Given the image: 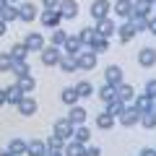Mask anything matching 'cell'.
<instances>
[{
	"mask_svg": "<svg viewBox=\"0 0 156 156\" xmlns=\"http://www.w3.org/2000/svg\"><path fill=\"white\" fill-rule=\"evenodd\" d=\"M73 130H76V125H73L68 117H62V120H55L52 135H57V138H62V140H73Z\"/></svg>",
	"mask_w": 156,
	"mask_h": 156,
	"instance_id": "cell-1",
	"label": "cell"
},
{
	"mask_svg": "<svg viewBox=\"0 0 156 156\" xmlns=\"http://www.w3.org/2000/svg\"><path fill=\"white\" fill-rule=\"evenodd\" d=\"M122 78H125V73H122V68H120V65H107L104 68V83H109V86H115V89H117L120 83H125Z\"/></svg>",
	"mask_w": 156,
	"mask_h": 156,
	"instance_id": "cell-2",
	"label": "cell"
},
{
	"mask_svg": "<svg viewBox=\"0 0 156 156\" xmlns=\"http://www.w3.org/2000/svg\"><path fill=\"white\" fill-rule=\"evenodd\" d=\"M42 55V65H47V68H55V65H60V57H62V52H60V47H44V50L39 52Z\"/></svg>",
	"mask_w": 156,
	"mask_h": 156,
	"instance_id": "cell-3",
	"label": "cell"
},
{
	"mask_svg": "<svg viewBox=\"0 0 156 156\" xmlns=\"http://www.w3.org/2000/svg\"><path fill=\"white\" fill-rule=\"evenodd\" d=\"M96 57H99V55H96L94 50H81L76 55L78 68H81V70H94V68H96Z\"/></svg>",
	"mask_w": 156,
	"mask_h": 156,
	"instance_id": "cell-4",
	"label": "cell"
},
{
	"mask_svg": "<svg viewBox=\"0 0 156 156\" xmlns=\"http://www.w3.org/2000/svg\"><path fill=\"white\" fill-rule=\"evenodd\" d=\"M94 31H96V37H104V39H109V37H115V31H117V23L112 21L109 16H107V18H99V21H96V26H94Z\"/></svg>",
	"mask_w": 156,
	"mask_h": 156,
	"instance_id": "cell-5",
	"label": "cell"
},
{
	"mask_svg": "<svg viewBox=\"0 0 156 156\" xmlns=\"http://www.w3.org/2000/svg\"><path fill=\"white\" fill-rule=\"evenodd\" d=\"M112 13L120 16L122 21H128V18L133 16V0H115V3H112Z\"/></svg>",
	"mask_w": 156,
	"mask_h": 156,
	"instance_id": "cell-6",
	"label": "cell"
},
{
	"mask_svg": "<svg viewBox=\"0 0 156 156\" xmlns=\"http://www.w3.org/2000/svg\"><path fill=\"white\" fill-rule=\"evenodd\" d=\"M109 11H112V3H109V0H94V3H91V18H94V21L107 18V16H109Z\"/></svg>",
	"mask_w": 156,
	"mask_h": 156,
	"instance_id": "cell-7",
	"label": "cell"
},
{
	"mask_svg": "<svg viewBox=\"0 0 156 156\" xmlns=\"http://www.w3.org/2000/svg\"><path fill=\"white\" fill-rule=\"evenodd\" d=\"M23 44L29 47V52H42V50L47 47V44H44V37H42L39 31H31V34H26Z\"/></svg>",
	"mask_w": 156,
	"mask_h": 156,
	"instance_id": "cell-8",
	"label": "cell"
},
{
	"mask_svg": "<svg viewBox=\"0 0 156 156\" xmlns=\"http://www.w3.org/2000/svg\"><path fill=\"white\" fill-rule=\"evenodd\" d=\"M140 122V112L135 109V107H125V112L120 115V125L122 128H133V125Z\"/></svg>",
	"mask_w": 156,
	"mask_h": 156,
	"instance_id": "cell-9",
	"label": "cell"
},
{
	"mask_svg": "<svg viewBox=\"0 0 156 156\" xmlns=\"http://www.w3.org/2000/svg\"><path fill=\"white\" fill-rule=\"evenodd\" d=\"M65 143L68 140L57 138V135L47 138V156H65Z\"/></svg>",
	"mask_w": 156,
	"mask_h": 156,
	"instance_id": "cell-10",
	"label": "cell"
},
{
	"mask_svg": "<svg viewBox=\"0 0 156 156\" xmlns=\"http://www.w3.org/2000/svg\"><path fill=\"white\" fill-rule=\"evenodd\" d=\"M115 34L120 37V44H128V42H133V37H135L138 31L133 29V23H130V21H122L120 26H117V31H115Z\"/></svg>",
	"mask_w": 156,
	"mask_h": 156,
	"instance_id": "cell-11",
	"label": "cell"
},
{
	"mask_svg": "<svg viewBox=\"0 0 156 156\" xmlns=\"http://www.w3.org/2000/svg\"><path fill=\"white\" fill-rule=\"evenodd\" d=\"M39 21L44 23V26H50V29H57V26H60V21H62V16H60V11H44V8H42Z\"/></svg>",
	"mask_w": 156,
	"mask_h": 156,
	"instance_id": "cell-12",
	"label": "cell"
},
{
	"mask_svg": "<svg viewBox=\"0 0 156 156\" xmlns=\"http://www.w3.org/2000/svg\"><path fill=\"white\" fill-rule=\"evenodd\" d=\"M26 154L29 156H47V140H42V138L26 140Z\"/></svg>",
	"mask_w": 156,
	"mask_h": 156,
	"instance_id": "cell-13",
	"label": "cell"
},
{
	"mask_svg": "<svg viewBox=\"0 0 156 156\" xmlns=\"http://www.w3.org/2000/svg\"><path fill=\"white\" fill-rule=\"evenodd\" d=\"M138 62H140V68H154L156 65V50L154 47H143L138 52Z\"/></svg>",
	"mask_w": 156,
	"mask_h": 156,
	"instance_id": "cell-14",
	"label": "cell"
},
{
	"mask_svg": "<svg viewBox=\"0 0 156 156\" xmlns=\"http://www.w3.org/2000/svg\"><path fill=\"white\" fill-rule=\"evenodd\" d=\"M86 117H89V112H86L81 104H73L70 112H68V120H70L73 125H86Z\"/></svg>",
	"mask_w": 156,
	"mask_h": 156,
	"instance_id": "cell-15",
	"label": "cell"
},
{
	"mask_svg": "<svg viewBox=\"0 0 156 156\" xmlns=\"http://www.w3.org/2000/svg\"><path fill=\"white\" fill-rule=\"evenodd\" d=\"M18 18L26 21V23L37 21V5H34V3H21V5H18Z\"/></svg>",
	"mask_w": 156,
	"mask_h": 156,
	"instance_id": "cell-16",
	"label": "cell"
},
{
	"mask_svg": "<svg viewBox=\"0 0 156 156\" xmlns=\"http://www.w3.org/2000/svg\"><path fill=\"white\" fill-rule=\"evenodd\" d=\"M23 96H26V94H23V91L18 89V83H11V86L5 89V104H13V107H18V101H21Z\"/></svg>",
	"mask_w": 156,
	"mask_h": 156,
	"instance_id": "cell-17",
	"label": "cell"
},
{
	"mask_svg": "<svg viewBox=\"0 0 156 156\" xmlns=\"http://www.w3.org/2000/svg\"><path fill=\"white\" fill-rule=\"evenodd\" d=\"M57 11H60L62 18H76L78 16V3L76 0H60V8Z\"/></svg>",
	"mask_w": 156,
	"mask_h": 156,
	"instance_id": "cell-18",
	"label": "cell"
},
{
	"mask_svg": "<svg viewBox=\"0 0 156 156\" xmlns=\"http://www.w3.org/2000/svg\"><path fill=\"white\" fill-rule=\"evenodd\" d=\"M18 112H21L23 117H31V115H37V99H31V96H23L21 101H18Z\"/></svg>",
	"mask_w": 156,
	"mask_h": 156,
	"instance_id": "cell-19",
	"label": "cell"
},
{
	"mask_svg": "<svg viewBox=\"0 0 156 156\" xmlns=\"http://www.w3.org/2000/svg\"><path fill=\"white\" fill-rule=\"evenodd\" d=\"M133 107L140 112V115H143V112H151V109H154V99H151V96L143 91L140 96H135V99H133Z\"/></svg>",
	"mask_w": 156,
	"mask_h": 156,
	"instance_id": "cell-20",
	"label": "cell"
},
{
	"mask_svg": "<svg viewBox=\"0 0 156 156\" xmlns=\"http://www.w3.org/2000/svg\"><path fill=\"white\" fill-rule=\"evenodd\" d=\"M62 50H65V55H78V52L83 50V44H81V39H78V34L73 37V34H68L65 44H62Z\"/></svg>",
	"mask_w": 156,
	"mask_h": 156,
	"instance_id": "cell-21",
	"label": "cell"
},
{
	"mask_svg": "<svg viewBox=\"0 0 156 156\" xmlns=\"http://www.w3.org/2000/svg\"><path fill=\"white\" fill-rule=\"evenodd\" d=\"M133 13H135V16H146V18H151L154 5H151L148 0H133Z\"/></svg>",
	"mask_w": 156,
	"mask_h": 156,
	"instance_id": "cell-22",
	"label": "cell"
},
{
	"mask_svg": "<svg viewBox=\"0 0 156 156\" xmlns=\"http://www.w3.org/2000/svg\"><path fill=\"white\" fill-rule=\"evenodd\" d=\"M16 83H18V89L23 91V94H31L34 89H37V78L29 73V76H21V78H16Z\"/></svg>",
	"mask_w": 156,
	"mask_h": 156,
	"instance_id": "cell-23",
	"label": "cell"
},
{
	"mask_svg": "<svg viewBox=\"0 0 156 156\" xmlns=\"http://www.w3.org/2000/svg\"><path fill=\"white\" fill-rule=\"evenodd\" d=\"M65 156H86V143L68 140V143H65Z\"/></svg>",
	"mask_w": 156,
	"mask_h": 156,
	"instance_id": "cell-24",
	"label": "cell"
},
{
	"mask_svg": "<svg viewBox=\"0 0 156 156\" xmlns=\"http://www.w3.org/2000/svg\"><path fill=\"white\" fill-rule=\"evenodd\" d=\"M115 122H117V120H115V117H112L107 109L96 115V128H101V130H109V128H115Z\"/></svg>",
	"mask_w": 156,
	"mask_h": 156,
	"instance_id": "cell-25",
	"label": "cell"
},
{
	"mask_svg": "<svg viewBox=\"0 0 156 156\" xmlns=\"http://www.w3.org/2000/svg\"><path fill=\"white\" fill-rule=\"evenodd\" d=\"M60 70H62V73H73V70H78V60H76V55H62V57H60Z\"/></svg>",
	"mask_w": 156,
	"mask_h": 156,
	"instance_id": "cell-26",
	"label": "cell"
},
{
	"mask_svg": "<svg viewBox=\"0 0 156 156\" xmlns=\"http://www.w3.org/2000/svg\"><path fill=\"white\" fill-rule=\"evenodd\" d=\"M117 99H120V101L135 99V89H133L130 83H120V86H117Z\"/></svg>",
	"mask_w": 156,
	"mask_h": 156,
	"instance_id": "cell-27",
	"label": "cell"
},
{
	"mask_svg": "<svg viewBox=\"0 0 156 156\" xmlns=\"http://www.w3.org/2000/svg\"><path fill=\"white\" fill-rule=\"evenodd\" d=\"M26 55H29V47L23 44V42H16V44L11 47V57H13V62H18V60H26Z\"/></svg>",
	"mask_w": 156,
	"mask_h": 156,
	"instance_id": "cell-28",
	"label": "cell"
},
{
	"mask_svg": "<svg viewBox=\"0 0 156 156\" xmlns=\"http://www.w3.org/2000/svg\"><path fill=\"white\" fill-rule=\"evenodd\" d=\"M99 99L104 101V104L115 101V99H117V89H115V86H109V83H104V86L99 89Z\"/></svg>",
	"mask_w": 156,
	"mask_h": 156,
	"instance_id": "cell-29",
	"label": "cell"
},
{
	"mask_svg": "<svg viewBox=\"0 0 156 156\" xmlns=\"http://www.w3.org/2000/svg\"><path fill=\"white\" fill-rule=\"evenodd\" d=\"M73 140H78V143H89V140H91V130L86 128V125H76V130H73Z\"/></svg>",
	"mask_w": 156,
	"mask_h": 156,
	"instance_id": "cell-30",
	"label": "cell"
},
{
	"mask_svg": "<svg viewBox=\"0 0 156 156\" xmlns=\"http://www.w3.org/2000/svg\"><path fill=\"white\" fill-rule=\"evenodd\" d=\"M8 151H11L13 156H23V154H26V140H21V138L8 140Z\"/></svg>",
	"mask_w": 156,
	"mask_h": 156,
	"instance_id": "cell-31",
	"label": "cell"
},
{
	"mask_svg": "<svg viewBox=\"0 0 156 156\" xmlns=\"http://www.w3.org/2000/svg\"><path fill=\"white\" fill-rule=\"evenodd\" d=\"M73 89H76L78 99H86V96H91V94H94V86H91L89 81H78V83L73 86Z\"/></svg>",
	"mask_w": 156,
	"mask_h": 156,
	"instance_id": "cell-32",
	"label": "cell"
},
{
	"mask_svg": "<svg viewBox=\"0 0 156 156\" xmlns=\"http://www.w3.org/2000/svg\"><path fill=\"white\" fill-rule=\"evenodd\" d=\"M94 37H96L94 26H83L81 31H78V39H81V44H83V47H89L91 42H94Z\"/></svg>",
	"mask_w": 156,
	"mask_h": 156,
	"instance_id": "cell-33",
	"label": "cell"
},
{
	"mask_svg": "<svg viewBox=\"0 0 156 156\" xmlns=\"http://www.w3.org/2000/svg\"><path fill=\"white\" fill-rule=\"evenodd\" d=\"M0 18H3V21H5V23L16 21V18H18V8H16V5H11V3H8L5 8H0Z\"/></svg>",
	"mask_w": 156,
	"mask_h": 156,
	"instance_id": "cell-34",
	"label": "cell"
},
{
	"mask_svg": "<svg viewBox=\"0 0 156 156\" xmlns=\"http://www.w3.org/2000/svg\"><path fill=\"white\" fill-rule=\"evenodd\" d=\"M65 39H68V31L57 26L55 31H52V37H50V44L52 47H62V44H65Z\"/></svg>",
	"mask_w": 156,
	"mask_h": 156,
	"instance_id": "cell-35",
	"label": "cell"
},
{
	"mask_svg": "<svg viewBox=\"0 0 156 156\" xmlns=\"http://www.w3.org/2000/svg\"><path fill=\"white\" fill-rule=\"evenodd\" d=\"M60 99H62V104H68V107L78 104V94H76V89H73V86H68V89H62Z\"/></svg>",
	"mask_w": 156,
	"mask_h": 156,
	"instance_id": "cell-36",
	"label": "cell"
},
{
	"mask_svg": "<svg viewBox=\"0 0 156 156\" xmlns=\"http://www.w3.org/2000/svg\"><path fill=\"white\" fill-rule=\"evenodd\" d=\"M107 112H109L115 120H120V115L125 112V101H120V99H115V101H109L107 104Z\"/></svg>",
	"mask_w": 156,
	"mask_h": 156,
	"instance_id": "cell-37",
	"label": "cell"
},
{
	"mask_svg": "<svg viewBox=\"0 0 156 156\" xmlns=\"http://www.w3.org/2000/svg\"><path fill=\"white\" fill-rule=\"evenodd\" d=\"M107 47H109V39H104V37H94V42L89 44V50H94L96 55H101V52H107Z\"/></svg>",
	"mask_w": 156,
	"mask_h": 156,
	"instance_id": "cell-38",
	"label": "cell"
},
{
	"mask_svg": "<svg viewBox=\"0 0 156 156\" xmlns=\"http://www.w3.org/2000/svg\"><path fill=\"white\" fill-rule=\"evenodd\" d=\"M128 21L130 23H133V29H135V31H146V29H148V18H146V16H135V13H133V16H130L128 18Z\"/></svg>",
	"mask_w": 156,
	"mask_h": 156,
	"instance_id": "cell-39",
	"label": "cell"
},
{
	"mask_svg": "<svg viewBox=\"0 0 156 156\" xmlns=\"http://www.w3.org/2000/svg\"><path fill=\"white\" fill-rule=\"evenodd\" d=\"M140 125H143L146 130H154L156 128V112L151 109V112H143V115H140Z\"/></svg>",
	"mask_w": 156,
	"mask_h": 156,
	"instance_id": "cell-40",
	"label": "cell"
},
{
	"mask_svg": "<svg viewBox=\"0 0 156 156\" xmlns=\"http://www.w3.org/2000/svg\"><path fill=\"white\" fill-rule=\"evenodd\" d=\"M11 73H13L16 78H21V76H29L31 70H29V62H26V60H18V62H13Z\"/></svg>",
	"mask_w": 156,
	"mask_h": 156,
	"instance_id": "cell-41",
	"label": "cell"
},
{
	"mask_svg": "<svg viewBox=\"0 0 156 156\" xmlns=\"http://www.w3.org/2000/svg\"><path fill=\"white\" fill-rule=\"evenodd\" d=\"M11 68H13L11 52H0V73H11Z\"/></svg>",
	"mask_w": 156,
	"mask_h": 156,
	"instance_id": "cell-42",
	"label": "cell"
},
{
	"mask_svg": "<svg viewBox=\"0 0 156 156\" xmlns=\"http://www.w3.org/2000/svg\"><path fill=\"white\" fill-rule=\"evenodd\" d=\"M42 8L44 11H57L60 8V0H42Z\"/></svg>",
	"mask_w": 156,
	"mask_h": 156,
	"instance_id": "cell-43",
	"label": "cell"
},
{
	"mask_svg": "<svg viewBox=\"0 0 156 156\" xmlns=\"http://www.w3.org/2000/svg\"><path fill=\"white\" fill-rule=\"evenodd\" d=\"M146 94H148L151 99H156V78H151L148 83H146Z\"/></svg>",
	"mask_w": 156,
	"mask_h": 156,
	"instance_id": "cell-44",
	"label": "cell"
},
{
	"mask_svg": "<svg viewBox=\"0 0 156 156\" xmlns=\"http://www.w3.org/2000/svg\"><path fill=\"white\" fill-rule=\"evenodd\" d=\"M86 156H101V148L99 146H89L86 143Z\"/></svg>",
	"mask_w": 156,
	"mask_h": 156,
	"instance_id": "cell-45",
	"label": "cell"
},
{
	"mask_svg": "<svg viewBox=\"0 0 156 156\" xmlns=\"http://www.w3.org/2000/svg\"><path fill=\"white\" fill-rule=\"evenodd\" d=\"M148 31L156 37V16H151V18H148Z\"/></svg>",
	"mask_w": 156,
	"mask_h": 156,
	"instance_id": "cell-46",
	"label": "cell"
},
{
	"mask_svg": "<svg viewBox=\"0 0 156 156\" xmlns=\"http://www.w3.org/2000/svg\"><path fill=\"white\" fill-rule=\"evenodd\" d=\"M140 156H156V148H140Z\"/></svg>",
	"mask_w": 156,
	"mask_h": 156,
	"instance_id": "cell-47",
	"label": "cell"
},
{
	"mask_svg": "<svg viewBox=\"0 0 156 156\" xmlns=\"http://www.w3.org/2000/svg\"><path fill=\"white\" fill-rule=\"evenodd\" d=\"M5 31H8V23L0 18V37H5Z\"/></svg>",
	"mask_w": 156,
	"mask_h": 156,
	"instance_id": "cell-48",
	"label": "cell"
},
{
	"mask_svg": "<svg viewBox=\"0 0 156 156\" xmlns=\"http://www.w3.org/2000/svg\"><path fill=\"white\" fill-rule=\"evenodd\" d=\"M5 104V89H0V107Z\"/></svg>",
	"mask_w": 156,
	"mask_h": 156,
	"instance_id": "cell-49",
	"label": "cell"
},
{
	"mask_svg": "<svg viewBox=\"0 0 156 156\" xmlns=\"http://www.w3.org/2000/svg\"><path fill=\"white\" fill-rule=\"evenodd\" d=\"M0 156H13V154H11V151L5 148V151H0Z\"/></svg>",
	"mask_w": 156,
	"mask_h": 156,
	"instance_id": "cell-50",
	"label": "cell"
},
{
	"mask_svg": "<svg viewBox=\"0 0 156 156\" xmlns=\"http://www.w3.org/2000/svg\"><path fill=\"white\" fill-rule=\"evenodd\" d=\"M8 5V0H0V8H5Z\"/></svg>",
	"mask_w": 156,
	"mask_h": 156,
	"instance_id": "cell-51",
	"label": "cell"
},
{
	"mask_svg": "<svg viewBox=\"0 0 156 156\" xmlns=\"http://www.w3.org/2000/svg\"><path fill=\"white\" fill-rule=\"evenodd\" d=\"M8 3H11V5H16V3H21V0H8Z\"/></svg>",
	"mask_w": 156,
	"mask_h": 156,
	"instance_id": "cell-52",
	"label": "cell"
},
{
	"mask_svg": "<svg viewBox=\"0 0 156 156\" xmlns=\"http://www.w3.org/2000/svg\"><path fill=\"white\" fill-rule=\"evenodd\" d=\"M148 3H151V5H156V0H148Z\"/></svg>",
	"mask_w": 156,
	"mask_h": 156,
	"instance_id": "cell-53",
	"label": "cell"
},
{
	"mask_svg": "<svg viewBox=\"0 0 156 156\" xmlns=\"http://www.w3.org/2000/svg\"><path fill=\"white\" fill-rule=\"evenodd\" d=\"M154 112H156V99H154Z\"/></svg>",
	"mask_w": 156,
	"mask_h": 156,
	"instance_id": "cell-54",
	"label": "cell"
},
{
	"mask_svg": "<svg viewBox=\"0 0 156 156\" xmlns=\"http://www.w3.org/2000/svg\"><path fill=\"white\" fill-rule=\"evenodd\" d=\"M154 11H156V5H154Z\"/></svg>",
	"mask_w": 156,
	"mask_h": 156,
	"instance_id": "cell-55",
	"label": "cell"
}]
</instances>
